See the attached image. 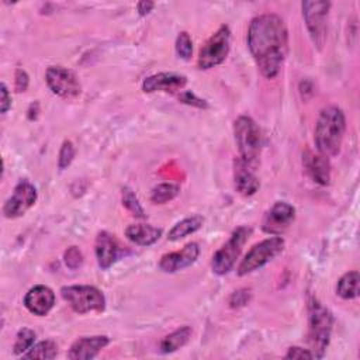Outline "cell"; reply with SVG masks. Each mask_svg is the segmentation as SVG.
<instances>
[{
    "instance_id": "6da1fadb",
    "label": "cell",
    "mask_w": 360,
    "mask_h": 360,
    "mask_svg": "<svg viewBox=\"0 0 360 360\" xmlns=\"http://www.w3.org/2000/svg\"><path fill=\"white\" fill-rule=\"evenodd\" d=\"M246 42L249 52L266 79L278 76L288 53V30L284 20L273 13L252 18Z\"/></svg>"
},
{
    "instance_id": "7a4b0ae2",
    "label": "cell",
    "mask_w": 360,
    "mask_h": 360,
    "mask_svg": "<svg viewBox=\"0 0 360 360\" xmlns=\"http://www.w3.org/2000/svg\"><path fill=\"white\" fill-rule=\"evenodd\" d=\"M346 131V117L338 105H328L321 110L315 131L314 142L318 153L332 158L340 152Z\"/></svg>"
},
{
    "instance_id": "3957f363",
    "label": "cell",
    "mask_w": 360,
    "mask_h": 360,
    "mask_svg": "<svg viewBox=\"0 0 360 360\" xmlns=\"http://www.w3.org/2000/svg\"><path fill=\"white\" fill-rule=\"evenodd\" d=\"M333 315L316 297L308 301V345L315 359H322L332 335Z\"/></svg>"
},
{
    "instance_id": "277c9868",
    "label": "cell",
    "mask_w": 360,
    "mask_h": 360,
    "mask_svg": "<svg viewBox=\"0 0 360 360\" xmlns=\"http://www.w3.org/2000/svg\"><path fill=\"white\" fill-rule=\"evenodd\" d=\"M233 136L239 158L248 165L257 167L263 148V135L256 121L249 115L238 117L233 122Z\"/></svg>"
},
{
    "instance_id": "5b68a950",
    "label": "cell",
    "mask_w": 360,
    "mask_h": 360,
    "mask_svg": "<svg viewBox=\"0 0 360 360\" xmlns=\"http://www.w3.org/2000/svg\"><path fill=\"white\" fill-rule=\"evenodd\" d=\"M332 3L325 0H307L301 3L302 18L314 46L322 51L328 37V15Z\"/></svg>"
},
{
    "instance_id": "8992f818",
    "label": "cell",
    "mask_w": 360,
    "mask_h": 360,
    "mask_svg": "<svg viewBox=\"0 0 360 360\" xmlns=\"http://www.w3.org/2000/svg\"><path fill=\"white\" fill-rule=\"evenodd\" d=\"M250 235H252L250 226L248 225L238 226L231 233L229 239L214 253L211 260V269L217 276H225L233 269L236 260L239 259L242 248Z\"/></svg>"
},
{
    "instance_id": "52a82bcc",
    "label": "cell",
    "mask_w": 360,
    "mask_h": 360,
    "mask_svg": "<svg viewBox=\"0 0 360 360\" xmlns=\"http://www.w3.org/2000/svg\"><path fill=\"white\" fill-rule=\"evenodd\" d=\"M284 245V239L276 235H271L270 238H266L259 243L253 245L240 260L236 269L238 276H246L262 269L283 252Z\"/></svg>"
},
{
    "instance_id": "ba28073f",
    "label": "cell",
    "mask_w": 360,
    "mask_h": 360,
    "mask_svg": "<svg viewBox=\"0 0 360 360\" xmlns=\"http://www.w3.org/2000/svg\"><path fill=\"white\" fill-rule=\"evenodd\" d=\"M62 298L80 315L89 312H103L105 309V297L94 285H65L60 288Z\"/></svg>"
},
{
    "instance_id": "9c48e42d",
    "label": "cell",
    "mask_w": 360,
    "mask_h": 360,
    "mask_svg": "<svg viewBox=\"0 0 360 360\" xmlns=\"http://www.w3.org/2000/svg\"><path fill=\"white\" fill-rule=\"evenodd\" d=\"M231 49V30L228 25H221L211 37L202 44L197 58V68L208 70L221 65Z\"/></svg>"
},
{
    "instance_id": "30bf717a",
    "label": "cell",
    "mask_w": 360,
    "mask_h": 360,
    "mask_svg": "<svg viewBox=\"0 0 360 360\" xmlns=\"http://www.w3.org/2000/svg\"><path fill=\"white\" fill-rule=\"evenodd\" d=\"M45 82L53 94L66 100L76 98L82 91L76 73L60 65H52L46 69Z\"/></svg>"
},
{
    "instance_id": "8fae6325",
    "label": "cell",
    "mask_w": 360,
    "mask_h": 360,
    "mask_svg": "<svg viewBox=\"0 0 360 360\" xmlns=\"http://www.w3.org/2000/svg\"><path fill=\"white\" fill-rule=\"evenodd\" d=\"M37 198H38V193L35 186L27 179L20 180L15 184L11 195L6 200L3 205L4 217L10 219L22 217L35 204Z\"/></svg>"
},
{
    "instance_id": "7c38bea8",
    "label": "cell",
    "mask_w": 360,
    "mask_h": 360,
    "mask_svg": "<svg viewBox=\"0 0 360 360\" xmlns=\"http://www.w3.org/2000/svg\"><path fill=\"white\" fill-rule=\"evenodd\" d=\"M295 219V208L287 201H276L266 212L262 229L264 233L280 236Z\"/></svg>"
},
{
    "instance_id": "4fadbf2b",
    "label": "cell",
    "mask_w": 360,
    "mask_h": 360,
    "mask_svg": "<svg viewBox=\"0 0 360 360\" xmlns=\"http://www.w3.org/2000/svg\"><path fill=\"white\" fill-rule=\"evenodd\" d=\"M94 253L98 267L107 270L124 255V248L114 235L107 231H101L96 236Z\"/></svg>"
},
{
    "instance_id": "5bb4252c",
    "label": "cell",
    "mask_w": 360,
    "mask_h": 360,
    "mask_svg": "<svg viewBox=\"0 0 360 360\" xmlns=\"http://www.w3.org/2000/svg\"><path fill=\"white\" fill-rule=\"evenodd\" d=\"M200 256V246L195 242H190L180 250L166 253L159 260V269L165 273H176L195 263Z\"/></svg>"
},
{
    "instance_id": "9a60e30c",
    "label": "cell",
    "mask_w": 360,
    "mask_h": 360,
    "mask_svg": "<svg viewBox=\"0 0 360 360\" xmlns=\"http://www.w3.org/2000/svg\"><path fill=\"white\" fill-rule=\"evenodd\" d=\"M187 84V77L180 73L173 72H160L150 75L145 77L142 82V90L145 93H155V91H163L176 94L180 93Z\"/></svg>"
},
{
    "instance_id": "2e32d148",
    "label": "cell",
    "mask_w": 360,
    "mask_h": 360,
    "mask_svg": "<svg viewBox=\"0 0 360 360\" xmlns=\"http://www.w3.org/2000/svg\"><path fill=\"white\" fill-rule=\"evenodd\" d=\"M108 343H110V338L105 335L82 336L72 343L68 352V359L70 360L94 359Z\"/></svg>"
},
{
    "instance_id": "e0dca14e",
    "label": "cell",
    "mask_w": 360,
    "mask_h": 360,
    "mask_svg": "<svg viewBox=\"0 0 360 360\" xmlns=\"http://www.w3.org/2000/svg\"><path fill=\"white\" fill-rule=\"evenodd\" d=\"M233 183L239 194L250 197L257 193L260 180L256 176V167L243 162L239 156L233 160Z\"/></svg>"
},
{
    "instance_id": "ac0fdd59",
    "label": "cell",
    "mask_w": 360,
    "mask_h": 360,
    "mask_svg": "<svg viewBox=\"0 0 360 360\" xmlns=\"http://www.w3.org/2000/svg\"><path fill=\"white\" fill-rule=\"evenodd\" d=\"M24 305L31 314L37 316H45L55 305V292L48 285H34L27 291L24 297Z\"/></svg>"
},
{
    "instance_id": "d6986e66",
    "label": "cell",
    "mask_w": 360,
    "mask_h": 360,
    "mask_svg": "<svg viewBox=\"0 0 360 360\" xmlns=\"http://www.w3.org/2000/svg\"><path fill=\"white\" fill-rule=\"evenodd\" d=\"M302 165L308 176L321 186L330 184L332 179V167L329 159L321 153H315L307 149L302 153Z\"/></svg>"
},
{
    "instance_id": "ffe728a7",
    "label": "cell",
    "mask_w": 360,
    "mask_h": 360,
    "mask_svg": "<svg viewBox=\"0 0 360 360\" xmlns=\"http://www.w3.org/2000/svg\"><path fill=\"white\" fill-rule=\"evenodd\" d=\"M163 231L149 224H131L125 228V236L138 246H150L156 243Z\"/></svg>"
},
{
    "instance_id": "44dd1931",
    "label": "cell",
    "mask_w": 360,
    "mask_h": 360,
    "mask_svg": "<svg viewBox=\"0 0 360 360\" xmlns=\"http://www.w3.org/2000/svg\"><path fill=\"white\" fill-rule=\"evenodd\" d=\"M191 328L184 325V326H180L177 328L176 330H173L172 333L166 335L162 340H160V345H159V350L160 353L163 354H169V353H173L179 349H181L183 346H186L191 338Z\"/></svg>"
},
{
    "instance_id": "7402d4cb",
    "label": "cell",
    "mask_w": 360,
    "mask_h": 360,
    "mask_svg": "<svg viewBox=\"0 0 360 360\" xmlns=\"http://www.w3.org/2000/svg\"><path fill=\"white\" fill-rule=\"evenodd\" d=\"M204 224V218L198 214L187 217L181 221H179L176 225H173V228L169 231L167 233V239L172 242H177L194 232H197Z\"/></svg>"
},
{
    "instance_id": "603a6c76",
    "label": "cell",
    "mask_w": 360,
    "mask_h": 360,
    "mask_svg": "<svg viewBox=\"0 0 360 360\" xmlns=\"http://www.w3.org/2000/svg\"><path fill=\"white\" fill-rule=\"evenodd\" d=\"M359 283H360V276L357 270H352L345 273L336 284V294L343 298V300H354L359 297L360 288H359Z\"/></svg>"
},
{
    "instance_id": "cb8c5ba5",
    "label": "cell",
    "mask_w": 360,
    "mask_h": 360,
    "mask_svg": "<svg viewBox=\"0 0 360 360\" xmlns=\"http://www.w3.org/2000/svg\"><path fill=\"white\" fill-rule=\"evenodd\" d=\"M58 354V346L53 340H42L35 343L27 353L22 354L24 359H39V360H51Z\"/></svg>"
},
{
    "instance_id": "d4e9b609",
    "label": "cell",
    "mask_w": 360,
    "mask_h": 360,
    "mask_svg": "<svg viewBox=\"0 0 360 360\" xmlns=\"http://www.w3.org/2000/svg\"><path fill=\"white\" fill-rule=\"evenodd\" d=\"M180 193V187L174 183H160L152 188L150 201L153 204H166L176 198Z\"/></svg>"
},
{
    "instance_id": "484cf974",
    "label": "cell",
    "mask_w": 360,
    "mask_h": 360,
    "mask_svg": "<svg viewBox=\"0 0 360 360\" xmlns=\"http://www.w3.org/2000/svg\"><path fill=\"white\" fill-rule=\"evenodd\" d=\"M121 201H122V205L127 211L131 212V215H134L135 218H139V219H143L146 218V214H145V210L143 207L141 205L136 194L134 193L132 188L129 187H122V191H121Z\"/></svg>"
},
{
    "instance_id": "4316f807",
    "label": "cell",
    "mask_w": 360,
    "mask_h": 360,
    "mask_svg": "<svg viewBox=\"0 0 360 360\" xmlns=\"http://www.w3.org/2000/svg\"><path fill=\"white\" fill-rule=\"evenodd\" d=\"M35 339L37 335L32 329L30 328H21L17 335H15V340L13 345V352L17 356H22L24 353H27L34 345H35Z\"/></svg>"
},
{
    "instance_id": "83f0119b",
    "label": "cell",
    "mask_w": 360,
    "mask_h": 360,
    "mask_svg": "<svg viewBox=\"0 0 360 360\" xmlns=\"http://www.w3.org/2000/svg\"><path fill=\"white\" fill-rule=\"evenodd\" d=\"M176 52L179 55V58L188 60L193 55V41L191 37L187 31H181L179 32L177 38H176Z\"/></svg>"
},
{
    "instance_id": "f1b7e54d",
    "label": "cell",
    "mask_w": 360,
    "mask_h": 360,
    "mask_svg": "<svg viewBox=\"0 0 360 360\" xmlns=\"http://www.w3.org/2000/svg\"><path fill=\"white\" fill-rule=\"evenodd\" d=\"M76 149L70 141H63L58 153V167L59 170H65L73 160Z\"/></svg>"
},
{
    "instance_id": "f546056e",
    "label": "cell",
    "mask_w": 360,
    "mask_h": 360,
    "mask_svg": "<svg viewBox=\"0 0 360 360\" xmlns=\"http://www.w3.org/2000/svg\"><path fill=\"white\" fill-rule=\"evenodd\" d=\"M65 266L70 270H77L83 264V255L77 246H70L63 253Z\"/></svg>"
},
{
    "instance_id": "4dcf8cb0",
    "label": "cell",
    "mask_w": 360,
    "mask_h": 360,
    "mask_svg": "<svg viewBox=\"0 0 360 360\" xmlns=\"http://www.w3.org/2000/svg\"><path fill=\"white\" fill-rule=\"evenodd\" d=\"M177 100L180 103H183V104H187V105H191V107H197V108H208L210 107L208 103L204 98L195 96L190 90H181L180 93H177Z\"/></svg>"
},
{
    "instance_id": "1f68e13d",
    "label": "cell",
    "mask_w": 360,
    "mask_h": 360,
    "mask_svg": "<svg viewBox=\"0 0 360 360\" xmlns=\"http://www.w3.org/2000/svg\"><path fill=\"white\" fill-rule=\"evenodd\" d=\"M250 298H252L250 288H239L231 294L228 302L231 308H242L249 304Z\"/></svg>"
},
{
    "instance_id": "d6a6232c",
    "label": "cell",
    "mask_w": 360,
    "mask_h": 360,
    "mask_svg": "<svg viewBox=\"0 0 360 360\" xmlns=\"http://www.w3.org/2000/svg\"><path fill=\"white\" fill-rule=\"evenodd\" d=\"M284 359H314V354L311 353L309 349H302L300 346H291L288 347Z\"/></svg>"
},
{
    "instance_id": "836d02e7",
    "label": "cell",
    "mask_w": 360,
    "mask_h": 360,
    "mask_svg": "<svg viewBox=\"0 0 360 360\" xmlns=\"http://www.w3.org/2000/svg\"><path fill=\"white\" fill-rule=\"evenodd\" d=\"M28 83H30V77L27 75V72L24 69H17L15 70V75H14V86H15V90L18 93L21 91H25L27 87H28Z\"/></svg>"
},
{
    "instance_id": "e575fe53",
    "label": "cell",
    "mask_w": 360,
    "mask_h": 360,
    "mask_svg": "<svg viewBox=\"0 0 360 360\" xmlns=\"http://www.w3.org/2000/svg\"><path fill=\"white\" fill-rule=\"evenodd\" d=\"M0 96H1L0 111H1V114H6L11 108V96H10V91H8L6 83H3V82L0 84Z\"/></svg>"
},
{
    "instance_id": "d590c367",
    "label": "cell",
    "mask_w": 360,
    "mask_h": 360,
    "mask_svg": "<svg viewBox=\"0 0 360 360\" xmlns=\"http://www.w3.org/2000/svg\"><path fill=\"white\" fill-rule=\"evenodd\" d=\"M155 7V3L153 1H148V0H142V1H139L138 4H136V11H138V14L139 15H146V14H149L150 11H152V8Z\"/></svg>"
}]
</instances>
